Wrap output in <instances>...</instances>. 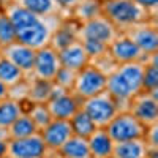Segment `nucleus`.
<instances>
[{"label":"nucleus","instance_id":"obj_12","mask_svg":"<svg viewBox=\"0 0 158 158\" xmlns=\"http://www.w3.org/2000/svg\"><path fill=\"white\" fill-rule=\"evenodd\" d=\"M108 56L112 59V62L115 65L133 63V62H144V60H146V57H147L122 32H118V35L109 43V46H108Z\"/></svg>","mask_w":158,"mask_h":158},{"label":"nucleus","instance_id":"obj_18","mask_svg":"<svg viewBox=\"0 0 158 158\" xmlns=\"http://www.w3.org/2000/svg\"><path fill=\"white\" fill-rule=\"evenodd\" d=\"M149 155V147L144 138L114 142L112 155L114 158H146Z\"/></svg>","mask_w":158,"mask_h":158},{"label":"nucleus","instance_id":"obj_1","mask_svg":"<svg viewBox=\"0 0 158 158\" xmlns=\"http://www.w3.org/2000/svg\"><path fill=\"white\" fill-rule=\"evenodd\" d=\"M142 70L144 62L122 63L108 74L106 90L118 103L120 111H127L128 101L142 92Z\"/></svg>","mask_w":158,"mask_h":158},{"label":"nucleus","instance_id":"obj_26","mask_svg":"<svg viewBox=\"0 0 158 158\" xmlns=\"http://www.w3.org/2000/svg\"><path fill=\"white\" fill-rule=\"evenodd\" d=\"M8 139H21V138H27L32 136L35 133H40L36 130V127L33 125V122L30 120V117L27 114H22L21 117H18L8 128Z\"/></svg>","mask_w":158,"mask_h":158},{"label":"nucleus","instance_id":"obj_2","mask_svg":"<svg viewBox=\"0 0 158 158\" xmlns=\"http://www.w3.org/2000/svg\"><path fill=\"white\" fill-rule=\"evenodd\" d=\"M101 15L111 21L118 32L125 30L130 25L156 19L133 0H101Z\"/></svg>","mask_w":158,"mask_h":158},{"label":"nucleus","instance_id":"obj_21","mask_svg":"<svg viewBox=\"0 0 158 158\" xmlns=\"http://www.w3.org/2000/svg\"><path fill=\"white\" fill-rule=\"evenodd\" d=\"M101 15V0H79L76 8L71 11L70 19L76 24H82Z\"/></svg>","mask_w":158,"mask_h":158},{"label":"nucleus","instance_id":"obj_9","mask_svg":"<svg viewBox=\"0 0 158 158\" xmlns=\"http://www.w3.org/2000/svg\"><path fill=\"white\" fill-rule=\"evenodd\" d=\"M127 111L144 127L158 123V97L152 92H139L127 104Z\"/></svg>","mask_w":158,"mask_h":158},{"label":"nucleus","instance_id":"obj_11","mask_svg":"<svg viewBox=\"0 0 158 158\" xmlns=\"http://www.w3.org/2000/svg\"><path fill=\"white\" fill-rule=\"evenodd\" d=\"M60 68H62V63L59 59V52L51 46H44L36 51L33 68L29 77L52 82Z\"/></svg>","mask_w":158,"mask_h":158},{"label":"nucleus","instance_id":"obj_25","mask_svg":"<svg viewBox=\"0 0 158 158\" xmlns=\"http://www.w3.org/2000/svg\"><path fill=\"white\" fill-rule=\"evenodd\" d=\"M59 153L63 155L65 158H92L87 139L74 135L60 147Z\"/></svg>","mask_w":158,"mask_h":158},{"label":"nucleus","instance_id":"obj_37","mask_svg":"<svg viewBox=\"0 0 158 158\" xmlns=\"http://www.w3.org/2000/svg\"><path fill=\"white\" fill-rule=\"evenodd\" d=\"M2 3H3V2H2V0H0V11H2Z\"/></svg>","mask_w":158,"mask_h":158},{"label":"nucleus","instance_id":"obj_7","mask_svg":"<svg viewBox=\"0 0 158 158\" xmlns=\"http://www.w3.org/2000/svg\"><path fill=\"white\" fill-rule=\"evenodd\" d=\"M118 35L115 25L108 21L103 15L85 21L77 25V40L79 41H97L104 46H109V43Z\"/></svg>","mask_w":158,"mask_h":158},{"label":"nucleus","instance_id":"obj_35","mask_svg":"<svg viewBox=\"0 0 158 158\" xmlns=\"http://www.w3.org/2000/svg\"><path fill=\"white\" fill-rule=\"evenodd\" d=\"M5 98H8V87L0 81V101L5 100Z\"/></svg>","mask_w":158,"mask_h":158},{"label":"nucleus","instance_id":"obj_13","mask_svg":"<svg viewBox=\"0 0 158 158\" xmlns=\"http://www.w3.org/2000/svg\"><path fill=\"white\" fill-rule=\"evenodd\" d=\"M48 149L40 133L21 139H8L6 158H43Z\"/></svg>","mask_w":158,"mask_h":158},{"label":"nucleus","instance_id":"obj_34","mask_svg":"<svg viewBox=\"0 0 158 158\" xmlns=\"http://www.w3.org/2000/svg\"><path fill=\"white\" fill-rule=\"evenodd\" d=\"M8 152V139H0V158H6Z\"/></svg>","mask_w":158,"mask_h":158},{"label":"nucleus","instance_id":"obj_8","mask_svg":"<svg viewBox=\"0 0 158 158\" xmlns=\"http://www.w3.org/2000/svg\"><path fill=\"white\" fill-rule=\"evenodd\" d=\"M146 56L156 54L158 52V25L156 19H150L146 22H139L135 25H130L125 30H122Z\"/></svg>","mask_w":158,"mask_h":158},{"label":"nucleus","instance_id":"obj_14","mask_svg":"<svg viewBox=\"0 0 158 158\" xmlns=\"http://www.w3.org/2000/svg\"><path fill=\"white\" fill-rule=\"evenodd\" d=\"M43 138V142L48 152H59L60 147L73 136V130L70 120H62V118H52V120L40 131Z\"/></svg>","mask_w":158,"mask_h":158},{"label":"nucleus","instance_id":"obj_33","mask_svg":"<svg viewBox=\"0 0 158 158\" xmlns=\"http://www.w3.org/2000/svg\"><path fill=\"white\" fill-rule=\"evenodd\" d=\"M136 5H139L142 10H146L152 18H156L158 13V0H133Z\"/></svg>","mask_w":158,"mask_h":158},{"label":"nucleus","instance_id":"obj_4","mask_svg":"<svg viewBox=\"0 0 158 158\" xmlns=\"http://www.w3.org/2000/svg\"><path fill=\"white\" fill-rule=\"evenodd\" d=\"M60 16H48V18H40L32 25L19 30L16 33V41L29 46L35 51L41 49L44 46H49L52 33L60 24Z\"/></svg>","mask_w":158,"mask_h":158},{"label":"nucleus","instance_id":"obj_29","mask_svg":"<svg viewBox=\"0 0 158 158\" xmlns=\"http://www.w3.org/2000/svg\"><path fill=\"white\" fill-rule=\"evenodd\" d=\"M25 104V114H27L30 117V120L33 122V125L36 127L38 131H41L51 120H52V117H51V112L48 109L46 104H41V103H38V104H29V103H24Z\"/></svg>","mask_w":158,"mask_h":158},{"label":"nucleus","instance_id":"obj_31","mask_svg":"<svg viewBox=\"0 0 158 158\" xmlns=\"http://www.w3.org/2000/svg\"><path fill=\"white\" fill-rule=\"evenodd\" d=\"M76 73H77V71H73V70H70V68L62 67V68L59 70V73L56 74V77H54V81H52V82H54L57 87L63 89V90L71 92L73 84H74V79H76Z\"/></svg>","mask_w":158,"mask_h":158},{"label":"nucleus","instance_id":"obj_20","mask_svg":"<svg viewBox=\"0 0 158 158\" xmlns=\"http://www.w3.org/2000/svg\"><path fill=\"white\" fill-rule=\"evenodd\" d=\"M29 79V94L25 98V103L29 104H46L51 98L52 94V87L54 82L49 81H41V79H33V77H27Z\"/></svg>","mask_w":158,"mask_h":158},{"label":"nucleus","instance_id":"obj_17","mask_svg":"<svg viewBox=\"0 0 158 158\" xmlns=\"http://www.w3.org/2000/svg\"><path fill=\"white\" fill-rule=\"evenodd\" d=\"M89 150L92 158H109L112 155L114 141L108 135L106 128H95V131L87 138Z\"/></svg>","mask_w":158,"mask_h":158},{"label":"nucleus","instance_id":"obj_40","mask_svg":"<svg viewBox=\"0 0 158 158\" xmlns=\"http://www.w3.org/2000/svg\"><path fill=\"white\" fill-rule=\"evenodd\" d=\"M2 2H3V0H2Z\"/></svg>","mask_w":158,"mask_h":158},{"label":"nucleus","instance_id":"obj_39","mask_svg":"<svg viewBox=\"0 0 158 158\" xmlns=\"http://www.w3.org/2000/svg\"><path fill=\"white\" fill-rule=\"evenodd\" d=\"M109 158H114V156H109Z\"/></svg>","mask_w":158,"mask_h":158},{"label":"nucleus","instance_id":"obj_3","mask_svg":"<svg viewBox=\"0 0 158 158\" xmlns=\"http://www.w3.org/2000/svg\"><path fill=\"white\" fill-rule=\"evenodd\" d=\"M81 109L92 118L98 128H106L108 123L120 112V106L108 90L81 101Z\"/></svg>","mask_w":158,"mask_h":158},{"label":"nucleus","instance_id":"obj_38","mask_svg":"<svg viewBox=\"0 0 158 158\" xmlns=\"http://www.w3.org/2000/svg\"><path fill=\"white\" fill-rule=\"evenodd\" d=\"M146 158H152V156H146Z\"/></svg>","mask_w":158,"mask_h":158},{"label":"nucleus","instance_id":"obj_22","mask_svg":"<svg viewBox=\"0 0 158 158\" xmlns=\"http://www.w3.org/2000/svg\"><path fill=\"white\" fill-rule=\"evenodd\" d=\"M156 54H150L144 60L142 70V92H152L158 94V60Z\"/></svg>","mask_w":158,"mask_h":158},{"label":"nucleus","instance_id":"obj_6","mask_svg":"<svg viewBox=\"0 0 158 158\" xmlns=\"http://www.w3.org/2000/svg\"><path fill=\"white\" fill-rule=\"evenodd\" d=\"M146 128L135 115L128 111H120L112 120L108 123L106 131L114 142L130 141V139H141L146 135Z\"/></svg>","mask_w":158,"mask_h":158},{"label":"nucleus","instance_id":"obj_5","mask_svg":"<svg viewBox=\"0 0 158 158\" xmlns=\"http://www.w3.org/2000/svg\"><path fill=\"white\" fill-rule=\"evenodd\" d=\"M106 79H108L106 73L97 68L94 63H89L76 73L71 94L81 101L90 97H95L100 92L106 90Z\"/></svg>","mask_w":158,"mask_h":158},{"label":"nucleus","instance_id":"obj_23","mask_svg":"<svg viewBox=\"0 0 158 158\" xmlns=\"http://www.w3.org/2000/svg\"><path fill=\"white\" fill-rule=\"evenodd\" d=\"M19 3L25 10H29L33 15L40 18H48V16H60V10L56 3V0H13Z\"/></svg>","mask_w":158,"mask_h":158},{"label":"nucleus","instance_id":"obj_32","mask_svg":"<svg viewBox=\"0 0 158 158\" xmlns=\"http://www.w3.org/2000/svg\"><path fill=\"white\" fill-rule=\"evenodd\" d=\"M56 3L60 10V18L62 19H70L71 11L76 8L79 0H56Z\"/></svg>","mask_w":158,"mask_h":158},{"label":"nucleus","instance_id":"obj_19","mask_svg":"<svg viewBox=\"0 0 158 158\" xmlns=\"http://www.w3.org/2000/svg\"><path fill=\"white\" fill-rule=\"evenodd\" d=\"M77 25L79 24H76L71 19H62L60 24L57 25V29L54 30V33H52L49 46L54 48L56 51H60L65 46H68L70 43L76 41L77 40Z\"/></svg>","mask_w":158,"mask_h":158},{"label":"nucleus","instance_id":"obj_30","mask_svg":"<svg viewBox=\"0 0 158 158\" xmlns=\"http://www.w3.org/2000/svg\"><path fill=\"white\" fill-rule=\"evenodd\" d=\"M16 41V30L13 27L11 21L5 15V11H0V48L8 46Z\"/></svg>","mask_w":158,"mask_h":158},{"label":"nucleus","instance_id":"obj_24","mask_svg":"<svg viewBox=\"0 0 158 158\" xmlns=\"http://www.w3.org/2000/svg\"><path fill=\"white\" fill-rule=\"evenodd\" d=\"M25 111V104L13 98H5L0 101V128H8L18 117Z\"/></svg>","mask_w":158,"mask_h":158},{"label":"nucleus","instance_id":"obj_16","mask_svg":"<svg viewBox=\"0 0 158 158\" xmlns=\"http://www.w3.org/2000/svg\"><path fill=\"white\" fill-rule=\"evenodd\" d=\"M57 52H59V59H60L62 67L70 68L73 71L82 70L85 65L90 63V57L87 54L84 44L79 41V40L70 43L68 46H65L63 49H60Z\"/></svg>","mask_w":158,"mask_h":158},{"label":"nucleus","instance_id":"obj_28","mask_svg":"<svg viewBox=\"0 0 158 158\" xmlns=\"http://www.w3.org/2000/svg\"><path fill=\"white\" fill-rule=\"evenodd\" d=\"M24 79H25V74L16 65H13L10 60L0 56V81L6 87H13V85L19 84L21 81H24Z\"/></svg>","mask_w":158,"mask_h":158},{"label":"nucleus","instance_id":"obj_27","mask_svg":"<svg viewBox=\"0 0 158 158\" xmlns=\"http://www.w3.org/2000/svg\"><path fill=\"white\" fill-rule=\"evenodd\" d=\"M70 125H71V130H73V135L74 136H81V138H89L92 133L95 131V128H98L92 118L79 108L76 111V114L70 118Z\"/></svg>","mask_w":158,"mask_h":158},{"label":"nucleus","instance_id":"obj_10","mask_svg":"<svg viewBox=\"0 0 158 158\" xmlns=\"http://www.w3.org/2000/svg\"><path fill=\"white\" fill-rule=\"evenodd\" d=\"M46 106L51 112L52 118H62V120H70L76 114V111L81 108V100H77L71 92L63 90L54 84L52 94Z\"/></svg>","mask_w":158,"mask_h":158},{"label":"nucleus","instance_id":"obj_15","mask_svg":"<svg viewBox=\"0 0 158 158\" xmlns=\"http://www.w3.org/2000/svg\"><path fill=\"white\" fill-rule=\"evenodd\" d=\"M35 54H36L35 49L25 46L19 41H15L8 46L0 48V56L5 57L6 60H10L13 65H16V67L25 74V77H29L30 73H32Z\"/></svg>","mask_w":158,"mask_h":158},{"label":"nucleus","instance_id":"obj_36","mask_svg":"<svg viewBox=\"0 0 158 158\" xmlns=\"http://www.w3.org/2000/svg\"><path fill=\"white\" fill-rule=\"evenodd\" d=\"M43 158H65V156L60 155L59 152H46V155Z\"/></svg>","mask_w":158,"mask_h":158}]
</instances>
